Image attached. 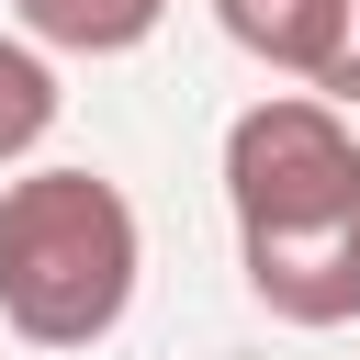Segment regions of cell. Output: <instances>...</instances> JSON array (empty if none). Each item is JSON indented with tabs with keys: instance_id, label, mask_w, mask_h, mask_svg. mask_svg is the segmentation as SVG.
Wrapping results in <instances>:
<instances>
[{
	"instance_id": "6da1fadb",
	"label": "cell",
	"mask_w": 360,
	"mask_h": 360,
	"mask_svg": "<svg viewBox=\"0 0 360 360\" xmlns=\"http://www.w3.org/2000/svg\"><path fill=\"white\" fill-rule=\"evenodd\" d=\"M225 202L248 292L281 326L360 315V135L315 90H270L225 124Z\"/></svg>"
},
{
	"instance_id": "7a4b0ae2",
	"label": "cell",
	"mask_w": 360,
	"mask_h": 360,
	"mask_svg": "<svg viewBox=\"0 0 360 360\" xmlns=\"http://www.w3.org/2000/svg\"><path fill=\"white\" fill-rule=\"evenodd\" d=\"M135 202L101 169H22L0 191V315L34 349H101L135 304Z\"/></svg>"
},
{
	"instance_id": "3957f363",
	"label": "cell",
	"mask_w": 360,
	"mask_h": 360,
	"mask_svg": "<svg viewBox=\"0 0 360 360\" xmlns=\"http://www.w3.org/2000/svg\"><path fill=\"white\" fill-rule=\"evenodd\" d=\"M214 22H225V34H236L259 68H281V79H304V90H315L338 0H214Z\"/></svg>"
},
{
	"instance_id": "277c9868",
	"label": "cell",
	"mask_w": 360,
	"mask_h": 360,
	"mask_svg": "<svg viewBox=\"0 0 360 360\" xmlns=\"http://www.w3.org/2000/svg\"><path fill=\"white\" fill-rule=\"evenodd\" d=\"M11 11H22V34H34V45L124 56V45H146V34H158V11H169V0H11Z\"/></svg>"
},
{
	"instance_id": "5b68a950",
	"label": "cell",
	"mask_w": 360,
	"mask_h": 360,
	"mask_svg": "<svg viewBox=\"0 0 360 360\" xmlns=\"http://www.w3.org/2000/svg\"><path fill=\"white\" fill-rule=\"evenodd\" d=\"M45 124H56V68H45L34 45H11V34H0V169H11V158H34V146H45Z\"/></svg>"
},
{
	"instance_id": "8992f818",
	"label": "cell",
	"mask_w": 360,
	"mask_h": 360,
	"mask_svg": "<svg viewBox=\"0 0 360 360\" xmlns=\"http://www.w3.org/2000/svg\"><path fill=\"white\" fill-rule=\"evenodd\" d=\"M315 101H326V112H360V0H338V22H326V68H315Z\"/></svg>"
}]
</instances>
